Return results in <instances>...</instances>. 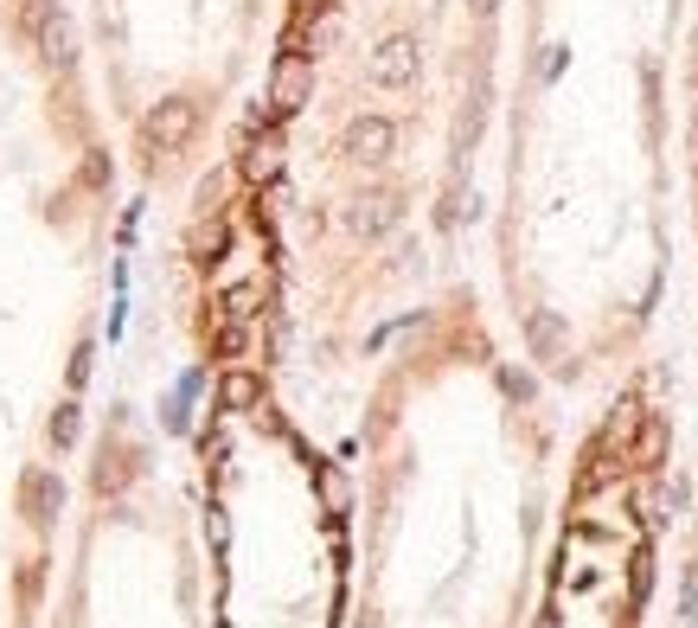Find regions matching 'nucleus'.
I'll return each instance as SVG.
<instances>
[{
	"label": "nucleus",
	"mask_w": 698,
	"mask_h": 628,
	"mask_svg": "<svg viewBox=\"0 0 698 628\" xmlns=\"http://www.w3.org/2000/svg\"><path fill=\"white\" fill-rule=\"evenodd\" d=\"M186 129H193V104H160L155 116H148V148H180L186 141Z\"/></svg>",
	"instance_id": "1"
},
{
	"label": "nucleus",
	"mask_w": 698,
	"mask_h": 628,
	"mask_svg": "<svg viewBox=\"0 0 698 628\" xmlns=\"http://www.w3.org/2000/svg\"><path fill=\"white\" fill-rule=\"evenodd\" d=\"M27 507H32V520H52V507H58V481H52V474H32V481H27Z\"/></svg>",
	"instance_id": "2"
}]
</instances>
